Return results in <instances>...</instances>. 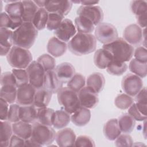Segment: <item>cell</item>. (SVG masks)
Returning a JSON list of instances; mask_svg holds the SVG:
<instances>
[{
	"label": "cell",
	"mask_w": 147,
	"mask_h": 147,
	"mask_svg": "<svg viewBox=\"0 0 147 147\" xmlns=\"http://www.w3.org/2000/svg\"><path fill=\"white\" fill-rule=\"evenodd\" d=\"M87 86L91 88L97 94L101 92L105 86V79L100 72H94L90 75L86 80Z\"/></svg>",
	"instance_id": "cell-26"
},
{
	"label": "cell",
	"mask_w": 147,
	"mask_h": 147,
	"mask_svg": "<svg viewBox=\"0 0 147 147\" xmlns=\"http://www.w3.org/2000/svg\"><path fill=\"white\" fill-rule=\"evenodd\" d=\"M118 123L121 133L129 134L134 129L136 120L128 113H123L119 117Z\"/></svg>",
	"instance_id": "cell-28"
},
{
	"label": "cell",
	"mask_w": 147,
	"mask_h": 147,
	"mask_svg": "<svg viewBox=\"0 0 147 147\" xmlns=\"http://www.w3.org/2000/svg\"><path fill=\"white\" fill-rule=\"evenodd\" d=\"M142 79L133 74H128L122 79L121 87L125 94L133 97L135 96L144 87Z\"/></svg>",
	"instance_id": "cell-9"
},
{
	"label": "cell",
	"mask_w": 147,
	"mask_h": 147,
	"mask_svg": "<svg viewBox=\"0 0 147 147\" xmlns=\"http://www.w3.org/2000/svg\"><path fill=\"white\" fill-rule=\"evenodd\" d=\"M25 140L17 135H12L10 140V146H25Z\"/></svg>",
	"instance_id": "cell-54"
},
{
	"label": "cell",
	"mask_w": 147,
	"mask_h": 147,
	"mask_svg": "<svg viewBox=\"0 0 147 147\" xmlns=\"http://www.w3.org/2000/svg\"><path fill=\"white\" fill-rule=\"evenodd\" d=\"M129 68L133 74L141 78L146 77L147 75V63L140 62L134 58L130 61Z\"/></svg>",
	"instance_id": "cell-38"
},
{
	"label": "cell",
	"mask_w": 147,
	"mask_h": 147,
	"mask_svg": "<svg viewBox=\"0 0 147 147\" xmlns=\"http://www.w3.org/2000/svg\"><path fill=\"white\" fill-rule=\"evenodd\" d=\"M128 114L130 115L136 121H144L146 119V115L142 114L137 108L135 103H133L132 105L128 109Z\"/></svg>",
	"instance_id": "cell-50"
},
{
	"label": "cell",
	"mask_w": 147,
	"mask_h": 147,
	"mask_svg": "<svg viewBox=\"0 0 147 147\" xmlns=\"http://www.w3.org/2000/svg\"><path fill=\"white\" fill-rule=\"evenodd\" d=\"M71 121L70 114L64 109L55 111L53 126L57 129H61L67 126Z\"/></svg>",
	"instance_id": "cell-33"
},
{
	"label": "cell",
	"mask_w": 147,
	"mask_h": 147,
	"mask_svg": "<svg viewBox=\"0 0 147 147\" xmlns=\"http://www.w3.org/2000/svg\"><path fill=\"white\" fill-rule=\"evenodd\" d=\"M76 33V29L73 22L68 18L64 19L60 26L54 30V34L60 40L68 42Z\"/></svg>",
	"instance_id": "cell-11"
},
{
	"label": "cell",
	"mask_w": 147,
	"mask_h": 147,
	"mask_svg": "<svg viewBox=\"0 0 147 147\" xmlns=\"http://www.w3.org/2000/svg\"><path fill=\"white\" fill-rule=\"evenodd\" d=\"M123 39L131 45H140L143 41L142 28L137 24H133L127 26L123 32Z\"/></svg>",
	"instance_id": "cell-12"
},
{
	"label": "cell",
	"mask_w": 147,
	"mask_h": 147,
	"mask_svg": "<svg viewBox=\"0 0 147 147\" xmlns=\"http://www.w3.org/2000/svg\"><path fill=\"white\" fill-rule=\"evenodd\" d=\"M55 71L59 79L63 84L68 83L75 74L74 67L68 62H63L57 65Z\"/></svg>",
	"instance_id": "cell-17"
},
{
	"label": "cell",
	"mask_w": 147,
	"mask_h": 147,
	"mask_svg": "<svg viewBox=\"0 0 147 147\" xmlns=\"http://www.w3.org/2000/svg\"><path fill=\"white\" fill-rule=\"evenodd\" d=\"M113 61L111 55L103 48L99 49L95 52L94 63L96 67L100 69L107 68Z\"/></svg>",
	"instance_id": "cell-21"
},
{
	"label": "cell",
	"mask_w": 147,
	"mask_h": 147,
	"mask_svg": "<svg viewBox=\"0 0 147 147\" xmlns=\"http://www.w3.org/2000/svg\"><path fill=\"white\" fill-rule=\"evenodd\" d=\"M72 6L71 1H46L44 8L48 13H57L64 17L71 11Z\"/></svg>",
	"instance_id": "cell-15"
},
{
	"label": "cell",
	"mask_w": 147,
	"mask_h": 147,
	"mask_svg": "<svg viewBox=\"0 0 147 147\" xmlns=\"http://www.w3.org/2000/svg\"><path fill=\"white\" fill-rule=\"evenodd\" d=\"M76 138L75 132L71 128L64 127L56 133L55 140L59 146H74Z\"/></svg>",
	"instance_id": "cell-16"
},
{
	"label": "cell",
	"mask_w": 147,
	"mask_h": 147,
	"mask_svg": "<svg viewBox=\"0 0 147 147\" xmlns=\"http://www.w3.org/2000/svg\"><path fill=\"white\" fill-rule=\"evenodd\" d=\"M99 3V1H80V3L82 5V6H94Z\"/></svg>",
	"instance_id": "cell-57"
},
{
	"label": "cell",
	"mask_w": 147,
	"mask_h": 147,
	"mask_svg": "<svg viewBox=\"0 0 147 147\" xmlns=\"http://www.w3.org/2000/svg\"><path fill=\"white\" fill-rule=\"evenodd\" d=\"M23 4L22 1H12L6 4L5 7V12L11 18H22L23 13Z\"/></svg>",
	"instance_id": "cell-37"
},
{
	"label": "cell",
	"mask_w": 147,
	"mask_h": 147,
	"mask_svg": "<svg viewBox=\"0 0 147 147\" xmlns=\"http://www.w3.org/2000/svg\"><path fill=\"white\" fill-rule=\"evenodd\" d=\"M17 86L11 84L2 86L0 90L1 98L6 100L9 104L16 102L17 89Z\"/></svg>",
	"instance_id": "cell-35"
},
{
	"label": "cell",
	"mask_w": 147,
	"mask_h": 147,
	"mask_svg": "<svg viewBox=\"0 0 147 147\" xmlns=\"http://www.w3.org/2000/svg\"><path fill=\"white\" fill-rule=\"evenodd\" d=\"M67 47L66 42L60 40L56 37H52L48 42L47 49L53 57H59L65 53Z\"/></svg>",
	"instance_id": "cell-18"
},
{
	"label": "cell",
	"mask_w": 147,
	"mask_h": 147,
	"mask_svg": "<svg viewBox=\"0 0 147 147\" xmlns=\"http://www.w3.org/2000/svg\"><path fill=\"white\" fill-rule=\"evenodd\" d=\"M63 83L59 79L55 70L45 73L44 87L49 90L52 94H56L63 87Z\"/></svg>",
	"instance_id": "cell-19"
},
{
	"label": "cell",
	"mask_w": 147,
	"mask_h": 147,
	"mask_svg": "<svg viewBox=\"0 0 147 147\" xmlns=\"http://www.w3.org/2000/svg\"><path fill=\"white\" fill-rule=\"evenodd\" d=\"M103 132L107 140L114 141L121 134L118 123V119L113 118L107 121L103 126Z\"/></svg>",
	"instance_id": "cell-24"
},
{
	"label": "cell",
	"mask_w": 147,
	"mask_h": 147,
	"mask_svg": "<svg viewBox=\"0 0 147 147\" xmlns=\"http://www.w3.org/2000/svg\"><path fill=\"white\" fill-rule=\"evenodd\" d=\"M133 103V98L126 94L118 95L114 100L115 106L121 110L128 109Z\"/></svg>",
	"instance_id": "cell-42"
},
{
	"label": "cell",
	"mask_w": 147,
	"mask_h": 147,
	"mask_svg": "<svg viewBox=\"0 0 147 147\" xmlns=\"http://www.w3.org/2000/svg\"><path fill=\"white\" fill-rule=\"evenodd\" d=\"M49 13L44 7L39 8L32 20V24L37 30L44 29L47 24Z\"/></svg>",
	"instance_id": "cell-34"
},
{
	"label": "cell",
	"mask_w": 147,
	"mask_h": 147,
	"mask_svg": "<svg viewBox=\"0 0 147 147\" xmlns=\"http://www.w3.org/2000/svg\"><path fill=\"white\" fill-rule=\"evenodd\" d=\"M37 61L41 64L46 72L48 71L55 70V59L52 56L50 55L43 54L37 58Z\"/></svg>",
	"instance_id": "cell-43"
},
{
	"label": "cell",
	"mask_w": 147,
	"mask_h": 147,
	"mask_svg": "<svg viewBox=\"0 0 147 147\" xmlns=\"http://www.w3.org/2000/svg\"><path fill=\"white\" fill-rule=\"evenodd\" d=\"M36 89L29 83L17 88L16 102L21 106L33 105Z\"/></svg>",
	"instance_id": "cell-14"
},
{
	"label": "cell",
	"mask_w": 147,
	"mask_h": 147,
	"mask_svg": "<svg viewBox=\"0 0 147 147\" xmlns=\"http://www.w3.org/2000/svg\"><path fill=\"white\" fill-rule=\"evenodd\" d=\"M64 17L55 13H49L48 20L46 28L49 30H55L60 25Z\"/></svg>",
	"instance_id": "cell-46"
},
{
	"label": "cell",
	"mask_w": 147,
	"mask_h": 147,
	"mask_svg": "<svg viewBox=\"0 0 147 147\" xmlns=\"http://www.w3.org/2000/svg\"><path fill=\"white\" fill-rule=\"evenodd\" d=\"M25 146H41L30 138L29 139L25 140Z\"/></svg>",
	"instance_id": "cell-56"
},
{
	"label": "cell",
	"mask_w": 147,
	"mask_h": 147,
	"mask_svg": "<svg viewBox=\"0 0 147 147\" xmlns=\"http://www.w3.org/2000/svg\"><path fill=\"white\" fill-rule=\"evenodd\" d=\"M78 16L84 17L90 20L95 26L100 24L103 20V12L102 8L96 5L80 6L78 10Z\"/></svg>",
	"instance_id": "cell-10"
},
{
	"label": "cell",
	"mask_w": 147,
	"mask_h": 147,
	"mask_svg": "<svg viewBox=\"0 0 147 147\" xmlns=\"http://www.w3.org/2000/svg\"><path fill=\"white\" fill-rule=\"evenodd\" d=\"M37 109L33 105L20 106V121L29 123L34 122L37 120Z\"/></svg>",
	"instance_id": "cell-29"
},
{
	"label": "cell",
	"mask_w": 147,
	"mask_h": 147,
	"mask_svg": "<svg viewBox=\"0 0 147 147\" xmlns=\"http://www.w3.org/2000/svg\"><path fill=\"white\" fill-rule=\"evenodd\" d=\"M36 5L39 7H44L46 1H33Z\"/></svg>",
	"instance_id": "cell-58"
},
{
	"label": "cell",
	"mask_w": 147,
	"mask_h": 147,
	"mask_svg": "<svg viewBox=\"0 0 147 147\" xmlns=\"http://www.w3.org/2000/svg\"><path fill=\"white\" fill-rule=\"evenodd\" d=\"M86 84L85 77L80 73H75L74 76L67 83V87L78 93Z\"/></svg>",
	"instance_id": "cell-39"
},
{
	"label": "cell",
	"mask_w": 147,
	"mask_h": 147,
	"mask_svg": "<svg viewBox=\"0 0 147 147\" xmlns=\"http://www.w3.org/2000/svg\"><path fill=\"white\" fill-rule=\"evenodd\" d=\"M127 65L125 62L114 60L107 68V72L112 75L120 76L123 75L127 69Z\"/></svg>",
	"instance_id": "cell-41"
},
{
	"label": "cell",
	"mask_w": 147,
	"mask_h": 147,
	"mask_svg": "<svg viewBox=\"0 0 147 147\" xmlns=\"http://www.w3.org/2000/svg\"><path fill=\"white\" fill-rule=\"evenodd\" d=\"M37 35L38 30L32 22H24L13 32V45L29 49L33 45Z\"/></svg>",
	"instance_id": "cell-2"
},
{
	"label": "cell",
	"mask_w": 147,
	"mask_h": 147,
	"mask_svg": "<svg viewBox=\"0 0 147 147\" xmlns=\"http://www.w3.org/2000/svg\"><path fill=\"white\" fill-rule=\"evenodd\" d=\"M91 111L90 109L80 106L71 116V121L76 126H84L90 121Z\"/></svg>",
	"instance_id": "cell-22"
},
{
	"label": "cell",
	"mask_w": 147,
	"mask_h": 147,
	"mask_svg": "<svg viewBox=\"0 0 147 147\" xmlns=\"http://www.w3.org/2000/svg\"><path fill=\"white\" fill-rule=\"evenodd\" d=\"M22 18H11L5 11L1 12L0 18V28L16 30L23 23Z\"/></svg>",
	"instance_id": "cell-30"
},
{
	"label": "cell",
	"mask_w": 147,
	"mask_h": 147,
	"mask_svg": "<svg viewBox=\"0 0 147 147\" xmlns=\"http://www.w3.org/2000/svg\"><path fill=\"white\" fill-rule=\"evenodd\" d=\"M23 13L22 19L23 22H32L34 15L38 10L39 7L36 5L33 1H22Z\"/></svg>",
	"instance_id": "cell-32"
},
{
	"label": "cell",
	"mask_w": 147,
	"mask_h": 147,
	"mask_svg": "<svg viewBox=\"0 0 147 147\" xmlns=\"http://www.w3.org/2000/svg\"><path fill=\"white\" fill-rule=\"evenodd\" d=\"M55 110L48 107H42L37 109V121L43 125L52 126H53Z\"/></svg>",
	"instance_id": "cell-27"
},
{
	"label": "cell",
	"mask_w": 147,
	"mask_h": 147,
	"mask_svg": "<svg viewBox=\"0 0 147 147\" xmlns=\"http://www.w3.org/2000/svg\"><path fill=\"white\" fill-rule=\"evenodd\" d=\"M134 59L142 63H147V49L146 47H138L134 51Z\"/></svg>",
	"instance_id": "cell-51"
},
{
	"label": "cell",
	"mask_w": 147,
	"mask_h": 147,
	"mask_svg": "<svg viewBox=\"0 0 147 147\" xmlns=\"http://www.w3.org/2000/svg\"><path fill=\"white\" fill-rule=\"evenodd\" d=\"M56 133L51 126L36 122L32 125V133L30 138L41 146H48L55 140Z\"/></svg>",
	"instance_id": "cell-5"
},
{
	"label": "cell",
	"mask_w": 147,
	"mask_h": 147,
	"mask_svg": "<svg viewBox=\"0 0 147 147\" xmlns=\"http://www.w3.org/2000/svg\"><path fill=\"white\" fill-rule=\"evenodd\" d=\"M1 86L6 84H11L16 86V82L14 75L10 72H5L1 75Z\"/></svg>",
	"instance_id": "cell-52"
},
{
	"label": "cell",
	"mask_w": 147,
	"mask_h": 147,
	"mask_svg": "<svg viewBox=\"0 0 147 147\" xmlns=\"http://www.w3.org/2000/svg\"><path fill=\"white\" fill-rule=\"evenodd\" d=\"M57 96L59 105L70 114L80 107L78 93L67 87H62L57 93Z\"/></svg>",
	"instance_id": "cell-6"
},
{
	"label": "cell",
	"mask_w": 147,
	"mask_h": 147,
	"mask_svg": "<svg viewBox=\"0 0 147 147\" xmlns=\"http://www.w3.org/2000/svg\"><path fill=\"white\" fill-rule=\"evenodd\" d=\"M52 92L44 87L36 90L33 105L37 109L46 107L49 103Z\"/></svg>",
	"instance_id": "cell-23"
},
{
	"label": "cell",
	"mask_w": 147,
	"mask_h": 147,
	"mask_svg": "<svg viewBox=\"0 0 147 147\" xmlns=\"http://www.w3.org/2000/svg\"><path fill=\"white\" fill-rule=\"evenodd\" d=\"M12 125L8 121H1V145L3 146H8L10 140L12 136Z\"/></svg>",
	"instance_id": "cell-36"
},
{
	"label": "cell",
	"mask_w": 147,
	"mask_h": 147,
	"mask_svg": "<svg viewBox=\"0 0 147 147\" xmlns=\"http://www.w3.org/2000/svg\"><path fill=\"white\" fill-rule=\"evenodd\" d=\"M102 48L111 55L114 60L125 63L131 60L134 51L132 45L123 38L119 37L111 42L103 44Z\"/></svg>",
	"instance_id": "cell-3"
},
{
	"label": "cell",
	"mask_w": 147,
	"mask_h": 147,
	"mask_svg": "<svg viewBox=\"0 0 147 147\" xmlns=\"http://www.w3.org/2000/svg\"><path fill=\"white\" fill-rule=\"evenodd\" d=\"M13 133L14 134L24 139H29L32 136V125L22 121L13 123Z\"/></svg>",
	"instance_id": "cell-25"
},
{
	"label": "cell",
	"mask_w": 147,
	"mask_h": 147,
	"mask_svg": "<svg viewBox=\"0 0 147 147\" xmlns=\"http://www.w3.org/2000/svg\"><path fill=\"white\" fill-rule=\"evenodd\" d=\"M20 106L18 104H11L9 106L7 121L11 123L20 121Z\"/></svg>",
	"instance_id": "cell-47"
},
{
	"label": "cell",
	"mask_w": 147,
	"mask_h": 147,
	"mask_svg": "<svg viewBox=\"0 0 147 147\" xmlns=\"http://www.w3.org/2000/svg\"><path fill=\"white\" fill-rule=\"evenodd\" d=\"M69 51L76 56H82L94 52L96 47V40L92 34L76 33L68 43Z\"/></svg>",
	"instance_id": "cell-1"
},
{
	"label": "cell",
	"mask_w": 147,
	"mask_h": 147,
	"mask_svg": "<svg viewBox=\"0 0 147 147\" xmlns=\"http://www.w3.org/2000/svg\"><path fill=\"white\" fill-rule=\"evenodd\" d=\"M115 145L118 147L132 146L133 145V140L129 134H121L115 140Z\"/></svg>",
	"instance_id": "cell-48"
},
{
	"label": "cell",
	"mask_w": 147,
	"mask_h": 147,
	"mask_svg": "<svg viewBox=\"0 0 147 147\" xmlns=\"http://www.w3.org/2000/svg\"><path fill=\"white\" fill-rule=\"evenodd\" d=\"M13 44V32L10 29L0 28L1 56H7Z\"/></svg>",
	"instance_id": "cell-20"
},
{
	"label": "cell",
	"mask_w": 147,
	"mask_h": 147,
	"mask_svg": "<svg viewBox=\"0 0 147 147\" xmlns=\"http://www.w3.org/2000/svg\"><path fill=\"white\" fill-rule=\"evenodd\" d=\"M9 103L4 99L0 98V119L1 121H7L9 112Z\"/></svg>",
	"instance_id": "cell-53"
},
{
	"label": "cell",
	"mask_w": 147,
	"mask_h": 147,
	"mask_svg": "<svg viewBox=\"0 0 147 147\" xmlns=\"http://www.w3.org/2000/svg\"><path fill=\"white\" fill-rule=\"evenodd\" d=\"M9 65L17 69H25L32 61L33 57L30 52L17 46H13L6 56Z\"/></svg>",
	"instance_id": "cell-4"
},
{
	"label": "cell",
	"mask_w": 147,
	"mask_h": 147,
	"mask_svg": "<svg viewBox=\"0 0 147 147\" xmlns=\"http://www.w3.org/2000/svg\"><path fill=\"white\" fill-rule=\"evenodd\" d=\"M75 146H90L94 147L95 146L94 140L88 136L82 135L76 138L75 145Z\"/></svg>",
	"instance_id": "cell-49"
},
{
	"label": "cell",
	"mask_w": 147,
	"mask_h": 147,
	"mask_svg": "<svg viewBox=\"0 0 147 147\" xmlns=\"http://www.w3.org/2000/svg\"><path fill=\"white\" fill-rule=\"evenodd\" d=\"M29 76V83L36 90L44 87L46 72L37 61H32L26 68Z\"/></svg>",
	"instance_id": "cell-8"
},
{
	"label": "cell",
	"mask_w": 147,
	"mask_h": 147,
	"mask_svg": "<svg viewBox=\"0 0 147 147\" xmlns=\"http://www.w3.org/2000/svg\"><path fill=\"white\" fill-rule=\"evenodd\" d=\"M75 26L78 33L91 34L95 29V25L88 18L78 16L75 19Z\"/></svg>",
	"instance_id": "cell-31"
},
{
	"label": "cell",
	"mask_w": 147,
	"mask_h": 147,
	"mask_svg": "<svg viewBox=\"0 0 147 147\" xmlns=\"http://www.w3.org/2000/svg\"><path fill=\"white\" fill-rule=\"evenodd\" d=\"M96 40L103 44H109L118 37L117 28L113 25L108 22H101L95 29Z\"/></svg>",
	"instance_id": "cell-7"
},
{
	"label": "cell",
	"mask_w": 147,
	"mask_h": 147,
	"mask_svg": "<svg viewBox=\"0 0 147 147\" xmlns=\"http://www.w3.org/2000/svg\"><path fill=\"white\" fill-rule=\"evenodd\" d=\"M78 94L80 106L91 109L97 106L99 102L98 94L89 87L84 86Z\"/></svg>",
	"instance_id": "cell-13"
},
{
	"label": "cell",
	"mask_w": 147,
	"mask_h": 147,
	"mask_svg": "<svg viewBox=\"0 0 147 147\" xmlns=\"http://www.w3.org/2000/svg\"><path fill=\"white\" fill-rule=\"evenodd\" d=\"M11 72L15 78L17 88L29 83V76L26 69L14 68L12 69Z\"/></svg>",
	"instance_id": "cell-44"
},
{
	"label": "cell",
	"mask_w": 147,
	"mask_h": 147,
	"mask_svg": "<svg viewBox=\"0 0 147 147\" xmlns=\"http://www.w3.org/2000/svg\"><path fill=\"white\" fill-rule=\"evenodd\" d=\"M146 88L143 87L135 96L136 105L140 112L145 115H147Z\"/></svg>",
	"instance_id": "cell-40"
},
{
	"label": "cell",
	"mask_w": 147,
	"mask_h": 147,
	"mask_svg": "<svg viewBox=\"0 0 147 147\" xmlns=\"http://www.w3.org/2000/svg\"><path fill=\"white\" fill-rule=\"evenodd\" d=\"M137 25L142 28H145L146 26V21H147V14H145L141 16L136 17Z\"/></svg>",
	"instance_id": "cell-55"
},
{
	"label": "cell",
	"mask_w": 147,
	"mask_h": 147,
	"mask_svg": "<svg viewBox=\"0 0 147 147\" xmlns=\"http://www.w3.org/2000/svg\"><path fill=\"white\" fill-rule=\"evenodd\" d=\"M130 9L136 17L147 14V2L145 1H133L130 3Z\"/></svg>",
	"instance_id": "cell-45"
}]
</instances>
